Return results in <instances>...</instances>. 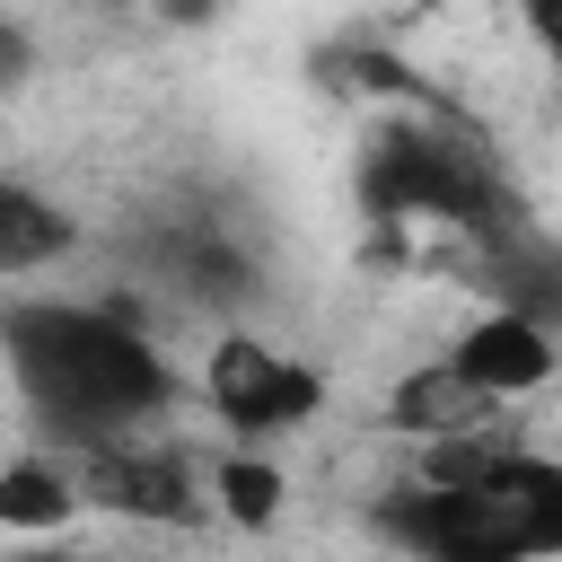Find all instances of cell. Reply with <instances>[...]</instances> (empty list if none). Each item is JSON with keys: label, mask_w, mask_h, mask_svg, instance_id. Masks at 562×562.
Returning a JSON list of instances; mask_svg holds the SVG:
<instances>
[{"label": "cell", "mask_w": 562, "mask_h": 562, "mask_svg": "<svg viewBox=\"0 0 562 562\" xmlns=\"http://www.w3.org/2000/svg\"><path fill=\"white\" fill-rule=\"evenodd\" d=\"M0 342H9L18 386H26L61 430H79V439H105V430H123V422H149V413H167V395H176L167 360H158L123 316H105V307H61V299L9 307V316H0Z\"/></svg>", "instance_id": "cell-1"}, {"label": "cell", "mask_w": 562, "mask_h": 562, "mask_svg": "<svg viewBox=\"0 0 562 562\" xmlns=\"http://www.w3.org/2000/svg\"><path fill=\"white\" fill-rule=\"evenodd\" d=\"M386 527L422 562H536V553H562V465L518 448L483 483H457V492L413 483L404 501H386Z\"/></svg>", "instance_id": "cell-2"}, {"label": "cell", "mask_w": 562, "mask_h": 562, "mask_svg": "<svg viewBox=\"0 0 562 562\" xmlns=\"http://www.w3.org/2000/svg\"><path fill=\"white\" fill-rule=\"evenodd\" d=\"M325 404V386L299 369V360H281V351H263V342H246V334H228L220 351H211V413L220 422H237V430H290V422H307Z\"/></svg>", "instance_id": "cell-3"}, {"label": "cell", "mask_w": 562, "mask_h": 562, "mask_svg": "<svg viewBox=\"0 0 562 562\" xmlns=\"http://www.w3.org/2000/svg\"><path fill=\"white\" fill-rule=\"evenodd\" d=\"M448 369H465V378L501 404V395H527V386H544V378H553V334H544L536 316L492 307L483 325H465V334H457Z\"/></svg>", "instance_id": "cell-4"}, {"label": "cell", "mask_w": 562, "mask_h": 562, "mask_svg": "<svg viewBox=\"0 0 562 562\" xmlns=\"http://www.w3.org/2000/svg\"><path fill=\"white\" fill-rule=\"evenodd\" d=\"M386 422L395 430H413V439H448V430H474V422H492V395L465 378V369H413L395 395H386Z\"/></svg>", "instance_id": "cell-5"}, {"label": "cell", "mask_w": 562, "mask_h": 562, "mask_svg": "<svg viewBox=\"0 0 562 562\" xmlns=\"http://www.w3.org/2000/svg\"><path fill=\"white\" fill-rule=\"evenodd\" d=\"M88 492H97V501H114V509H140V518H193V492H184L176 457L97 448V465H88Z\"/></svg>", "instance_id": "cell-6"}, {"label": "cell", "mask_w": 562, "mask_h": 562, "mask_svg": "<svg viewBox=\"0 0 562 562\" xmlns=\"http://www.w3.org/2000/svg\"><path fill=\"white\" fill-rule=\"evenodd\" d=\"M70 246V211H53L26 184H0V272H35Z\"/></svg>", "instance_id": "cell-7"}, {"label": "cell", "mask_w": 562, "mask_h": 562, "mask_svg": "<svg viewBox=\"0 0 562 562\" xmlns=\"http://www.w3.org/2000/svg\"><path fill=\"white\" fill-rule=\"evenodd\" d=\"M79 509V492H70V474H53V465H9L0 474V527H61Z\"/></svg>", "instance_id": "cell-8"}, {"label": "cell", "mask_w": 562, "mask_h": 562, "mask_svg": "<svg viewBox=\"0 0 562 562\" xmlns=\"http://www.w3.org/2000/svg\"><path fill=\"white\" fill-rule=\"evenodd\" d=\"M211 492H220V509H228L237 527H272V518H281V474H272L263 457H228V465L211 474Z\"/></svg>", "instance_id": "cell-9"}, {"label": "cell", "mask_w": 562, "mask_h": 562, "mask_svg": "<svg viewBox=\"0 0 562 562\" xmlns=\"http://www.w3.org/2000/svg\"><path fill=\"white\" fill-rule=\"evenodd\" d=\"M26 61H35L26 26H9V18H0V88H18V79H26Z\"/></svg>", "instance_id": "cell-10"}, {"label": "cell", "mask_w": 562, "mask_h": 562, "mask_svg": "<svg viewBox=\"0 0 562 562\" xmlns=\"http://www.w3.org/2000/svg\"><path fill=\"white\" fill-rule=\"evenodd\" d=\"M527 26H536L544 53H562V0H527Z\"/></svg>", "instance_id": "cell-11"}, {"label": "cell", "mask_w": 562, "mask_h": 562, "mask_svg": "<svg viewBox=\"0 0 562 562\" xmlns=\"http://www.w3.org/2000/svg\"><path fill=\"white\" fill-rule=\"evenodd\" d=\"M26 562H70V553H26Z\"/></svg>", "instance_id": "cell-12"}]
</instances>
